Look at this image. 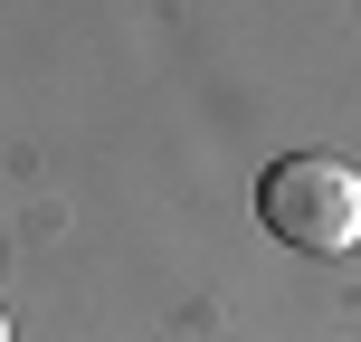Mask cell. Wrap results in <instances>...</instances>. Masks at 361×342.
I'll use <instances>...</instances> for the list:
<instances>
[{
  "instance_id": "cell-1",
  "label": "cell",
  "mask_w": 361,
  "mask_h": 342,
  "mask_svg": "<svg viewBox=\"0 0 361 342\" xmlns=\"http://www.w3.org/2000/svg\"><path fill=\"white\" fill-rule=\"evenodd\" d=\"M257 219H267L286 248L333 257V248L361 238V181L333 162V152H286V162H267V181H257Z\"/></svg>"
},
{
  "instance_id": "cell-2",
  "label": "cell",
  "mask_w": 361,
  "mask_h": 342,
  "mask_svg": "<svg viewBox=\"0 0 361 342\" xmlns=\"http://www.w3.org/2000/svg\"><path fill=\"white\" fill-rule=\"evenodd\" d=\"M0 342H10V314H0Z\"/></svg>"
}]
</instances>
